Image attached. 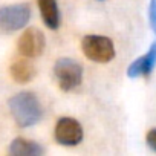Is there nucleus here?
Masks as SVG:
<instances>
[{"label":"nucleus","instance_id":"obj_4","mask_svg":"<svg viewBox=\"0 0 156 156\" xmlns=\"http://www.w3.org/2000/svg\"><path fill=\"white\" fill-rule=\"evenodd\" d=\"M31 19V6L28 3H16L0 8V29L3 32H16L28 25Z\"/></svg>","mask_w":156,"mask_h":156},{"label":"nucleus","instance_id":"obj_8","mask_svg":"<svg viewBox=\"0 0 156 156\" xmlns=\"http://www.w3.org/2000/svg\"><path fill=\"white\" fill-rule=\"evenodd\" d=\"M9 73L12 76V80L16 83H20V84H25V83H29L32 78L35 76V67L34 64L29 61V58H22V60H17L11 64L9 67Z\"/></svg>","mask_w":156,"mask_h":156},{"label":"nucleus","instance_id":"obj_6","mask_svg":"<svg viewBox=\"0 0 156 156\" xmlns=\"http://www.w3.org/2000/svg\"><path fill=\"white\" fill-rule=\"evenodd\" d=\"M46 46L44 34L37 28H28L17 41V49L20 55L26 58H37L43 54Z\"/></svg>","mask_w":156,"mask_h":156},{"label":"nucleus","instance_id":"obj_1","mask_svg":"<svg viewBox=\"0 0 156 156\" xmlns=\"http://www.w3.org/2000/svg\"><path fill=\"white\" fill-rule=\"evenodd\" d=\"M8 106L16 124L22 129L35 126L43 116L41 104L32 92H20L11 97Z\"/></svg>","mask_w":156,"mask_h":156},{"label":"nucleus","instance_id":"obj_3","mask_svg":"<svg viewBox=\"0 0 156 156\" xmlns=\"http://www.w3.org/2000/svg\"><path fill=\"white\" fill-rule=\"evenodd\" d=\"M81 51L95 63H109L115 57L113 41L104 35H86L81 40Z\"/></svg>","mask_w":156,"mask_h":156},{"label":"nucleus","instance_id":"obj_11","mask_svg":"<svg viewBox=\"0 0 156 156\" xmlns=\"http://www.w3.org/2000/svg\"><path fill=\"white\" fill-rule=\"evenodd\" d=\"M148 20H150V28L156 35V0H150L148 6Z\"/></svg>","mask_w":156,"mask_h":156},{"label":"nucleus","instance_id":"obj_12","mask_svg":"<svg viewBox=\"0 0 156 156\" xmlns=\"http://www.w3.org/2000/svg\"><path fill=\"white\" fill-rule=\"evenodd\" d=\"M145 139H147V144H148V147H150V148H153V150L156 151V129H151V130H148V133H147Z\"/></svg>","mask_w":156,"mask_h":156},{"label":"nucleus","instance_id":"obj_2","mask_svg":"<svg viewBox=\"0 0 156 156\" xmlns=\"http://www.w3.org/2000/svg\"><path fill=\"white\" fill-rule=\"evenodd\" d=\"M54 75L58 83V87L64 92H70L76 89L83 81V67L72 58L63 57L55 61Z\"/></svg>","mask_w":156,"mask_h":156},{"label":"nucleus","instance_id":"obj_9","mask_svg":"<svg viewBox=\"0 0 156 156\" xmlns=\"http://www.w3.org/2000/svg\"><path fill=\"white\" fill-rule=\"evenodd\" d=\"M9 153L14 156H41L44 153V148L35 141L16 138L9 145Z\"/></svg>","mask_w":156,"mask_h":156},{"label":"nucleus","instance_id":"obj_7","mask_svg":"<svg viewBox=\"0 0 156 156\" xmlns=\"http://www.w3.org/2000/svg\"><path fill=\"white\" fill-rule=\"evenodd\" d=\"M156 67V38L151 43L147 54L136 58L129 67H127V76L129 78H138V76H148L153 69Z\"/></svg>","mask_w":156,"mask_h":156},{"label":"nucleus","instance_id":"obj_13","mask_svg":"<svg viewBox=\"0 0 156 156\" xmlns=\"http://www.w3.org/2000/svg\"><path fill=\"white\" fill-rule=\"evenodd\" d=\"M100 2H103V0H100Z\"/></svg>","mask_w":156,"mask_h":156},{"label":"nucleus","instance_id":"obj_5","mask_svg":"<svg viewBox=\"0 0 156 156\" xmlns=\"http://www.w3.org/2000/svg\"><path fill=\"white\" fill-rule=\"evenodd\" d=\"M54 135L58 144L64 147H73L78 145L83 139V127L75 118L61 116L55 124Z\"/></svg>","mask_w":156,"mask_h":156},{"label":"nucleus","instance_id":"obj_10","mask_svg":"<svg viewBox=\"0 0 156 156\" xmlns=\"http://www.w3.org/2000/svg\"><path fill=\"white\" fill-rule=\"evenodd\" d=\"M38 9L44 25L55 31L60 26V9L57 5V0H38Z\"/></svg>","mask_w":156,"mask_h":156}]
</instances>
